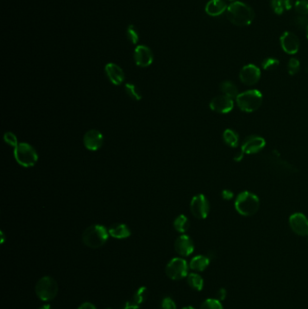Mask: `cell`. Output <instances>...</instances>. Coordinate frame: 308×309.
<instances>
[{"mask_svg":"<svg viewBox=\"0 0 308 309\" xmlns=\"http://www.w3.org/2000/svg\"><path fill=\"white\" fill-rule=\"evenodd\" d=\"M261 76V72L254 64H247L239 72V79L241 82L248 86L255 85L258 83Z\"/></svg>","mask_w":308,"mask_h":309,"instance_id":"10","label":"cell"},{"mask_svg":"<svg viewBox=\"0 0 308 309\" xmlns=\"http://www.w3.org/2000/svg\"><path fill=\"white\" fill-rule=\"evenodd\" d=\"M127 36L128 40H129L133 44H137L139 43V33H138L137 29H136V27H135L134 25H128L127 30Z\"/></svg>","mask_w":308,"mask_h":309,"instance_id":"32","label":"cell"},{"mask_svg":"<svg viewBox=\"0 0 308 309\" xmlns=\"http://www.w3.org/2000/svg\"><path fill=\"white\" fill-rule=\"evenodd\" d=\"M174 228L176 229V232L180 234L186 233L190 228V221L188 218L183 215L177 216L176 220L174 221Z\"/></svg>","mask_w":308,"mask_h":309,"instance_id":"24","label":"cell"},{"mask_svg":"<svg viewBox=\"0 0 308 309\" xmlns=\"http://www.w3.org/2000/svg\"><path fill=\"white\" fill-rule=\"evenodd\" d=\"M227 18L229 21L237 26H248L255 18V12L252 6L243 2L235 1L227 8Z\"/></svg>","mask_w":308,"mask_h":309,"instance_id":"1","label":"cell"},{"mask_svg":"<svg viewBox=\"0 0 308 309\" xmlns=\"http://www.w3.org/2000/svg\"><path fill=\"white\" fill-rule=\"evenodd\" d=\"M295 24H296V25H297L298 27L306 28V29H307V27H308V15H306V16L300 15V16H298V17L295 19Z\"/></svg>","mask_w":308,"mask_h":309,"instance_id":"34","label":"cell"},{"mask_svg":"<svg viewBox=\"0 0 308 309\" xmlns=\"http://www.w3.org/2000/svg\"><path fill=\"white\" fill-rule=\"evenodd\" d=\"M307 37H308V27H307Z\"/></svg>","mask_w":308,"mask_h":309,"instance_id":"44","label":"cell"},{"mask_svg":"<svg viewBox=\"0 0 308 309\" xmlns=\"http://www.w3.org/2000/svg\"><path fill=\"white\" fill-rule=\"evenodd\" d=\"M266 145V140L260 136L252 135L247 137L241 144V151L247 155L257 154L261 151Z\"/></svg>","mask_w":308,"mask_h":309,"instance_id":"9","label":"cell"},{"mask_svg":"<svg viewBox=\"0 0 308 309\" xmlns=\"http://www.w3.org/2000/svg\"><path fill=\"white\" fill-rule=\"evenodd\" d=\"M235 209L242 216H252L259 209V199L252 192L244 191L236 197Z\"/></svg>","mask_w":308,"mask_h":309,"instance_id":"3","label":"cell"},{"mask_svg":"<svg viewBox=\"0 0 308 309\" xmlns=\"http://www.w3.org/2000/svg\"><path fill=\"white\" fill-rule=\"evenodd\" d=\"M263 101V95L258 90H249L239 93L236 98V103L240 110L252 113L261 106Z\"/></svg>","mask_w":308,"mask_h":309,"instance_id":"4","label":"cell"},{"mask_svg":"<svg viewBox=\"0 0 308 309\" xmlns=\"http://www.w3.org/2000/svg\"><path fill=\"white\" fill-rule=\"evenodd\" d=\"M290 226L291 230L298 236L308 237V217L301 213H296L290 217Z\"/></svg>","mask_w":308,"mask_h":309,"instance_id":"12","label":"cell"},{"mask_svg":"<svg viewBox=\"0 0 308 309\" xmlns=\"http://www.w3.org/2000/svg\"><path fill=\"white\" fill-rule=\"evenodd\" d=\"M220 91L222 95H225L227 97H230L232 99H236L238 97L239 90L238 87L231 81H225L221 82L220 85Z\"/></svg>","mask_w":308,"mask_h":309,"instance_id":"21","label":"cell"},{"mask_svg":"<svg viewBox=\"0 0 308 309\" xmlns=\"http://www.w3.org/2000/svg\"><path fill=\"white\" fill-rule=\"evenodd\" d=\"M226 2L223 0H210L205 6V12L211 17H218L227 11Z\"/></svg>","mask_w":308,"mask_h":309,"instance_id":"18","label":"cell"},{"mask_svg":"<svg viewBox=\"0 0 308 309\" xmlns=\"http://www.w3.org/2000/svg\"><path fill=\"white\" fill-rule=\"evenodd\" d=\"M188 267L185 259L174 258L165 267V274L172 280H181L188 276Z\"/></svg>","mask_w":308,"mask_h":309,"instance_id":"7","label":"cell"},{"mask_svg":"<svg viewBox=\"0 0 308 309\" xmlns=\"http://www.w3.org/2000/svg\"><path fill=\"white\" fill-rule=\"evenodd\" d=\"M134 60L138 66L145 68L150 66L154 62V55L149 47L141 44L135 48Z\"/></svg>","mask_w":308,"mask_h":309,"instance_id":"11","label":"cell"},{"mask_svg":"<svg viewBox=\"0 0 308 309\" xmlns=\"http://www.w3.org/2000/svg\"><path fill=\"white\" fill-rule=\"evenodd\" d=\"M187 284L195 291H201L203 289V279L199 274L191 273L187 276Z\"/></svg>","mask_w":308,"mask_h":309,"instance_id":"23","label":"cell"},{"mask_svg":"<svg viewBox=\"0 0 308 309\" xmlns=\"http://www.w3.org/2000/svg\"><path fill=\"white\" fill-rule=\"evenodd\" d=\"M271 8L277 15H282L285 10L291 8L290 0H271Z\"/></svg>","mask_w":308,"mask_h":309,"instance_id":"25","label":"cell"},{"mask_svg":"<svg viewBox=\"0 0 308 309\" xmlns=\"http://www.w3.org/2000/svg\"><path fill=\"white\" fill-rule=\"evenodd\" d=\"M175 251L182 257H188L195 251V244L188 235H181L175 241Z\"/></svg>","mask_w":308,"mask_h":309,"instance_id":"16","label":"cell"},{"mask_svg":"<svg viewBox=\"0 0 308 309\" xmlns=\"http://www.w3.org/2000/svg\"><path fill=\"white\" fill-rule=\"evenodd\" d=\"M1 236H2V240H1V243H3V242H4V240H5V238H4V234H3V233H1Z\"/></svg>","mask_w":308,"mask_h":309,"instance_id":"42","label":"cell"},{"mask_svg":"<svg viewBox=\"0 0 308 309\" xmlns=\"http://www.w3.org/2000/svg\"><path fill=\"white\" fill-rule=\"evenodd\" d=\"M39 309H51V306L50 305H44Z\"/></svg>","mask_w":308,"mask_h":309,"instance_id":"41","label":"cell"},{"mask_svg":"<svg viewBox=\"0 0 308 309\" xmlns=\"http://www.w3.org/2000/svg\"><path fill=\"white\" fill-rule=\"evenodd\" d=\"M190 209L195 218L203 220L207 218L209 215L210 203L207 198L203 195H197L193 197L190 203Z\"/></svg>","mask_w":308,"mask_h":309,"instance_id":"8","label":"cell"},{"mask_svg":"<svg viewBox=\"0 0 308 309\" xmlns=\"http://www.w3.org/2000/svg\"><path fill=\"white\" fill-rule=\"evenodd\" d=\"M209 265H210V259L203 255L195 256V258L191 259L189 263L190 269L196 272H204Z\"/></svg>","mask_w":308,"mask_h":309,"instance_id":"20","label":"cell"},{"mask_svg":"<svg viewBox=\"0 0 308 309\" xmlns=\"http://www.w3.org/2000/svg\"><path fill=\"white\" fill-rule=\"evenodd\" d=\"M230 1H233V0H230Z\"/></svg>","mask_w":308,"mask_h":309,"instance_id":"46","label":"cell"},{"mask_svg":"<svg viewBox=\"0 0 308 309\" xmlns=\"http://www.w3.org/2000/svg\"><path fill=\"white\" fill-rule=\"evenodd\" d=\"M182 309H195V308H193V307H185V308H182Z\"/></svg>","mask_w":308,"mask_h":309,"instance_id":"43","label":"cell"},{"mask_svg":"<svg viewBox=\"0 0 308 309\" xmlns=\"http://www.w3.org/2000/svg\"><path fill=\"white\" fill-rule=\"evenodd\" d=\"M295 10L299 15H308V0H297L295 3Z\"/></svg>","mask_w":308,"mask_h":309,"instance_id":"31","label":"cell"},{"mask_svg":"<svg viewBox=\"0 0 308 309\" xmlns=\"http://www.w3.org/2000/svg\"><path fill=\"white\" fill-rule=\"evenodd\" d=\"M307 238H308V237H307Z\"/></svg>","mask_w":308,"mask_h":309,"instance_id":"45","label":"cell"},{"mask_svg":"<svg viewBox=\"0 0 308 309\" xmlns=\"http://www.w3.org/2000/svg\"><path fill=\"white\" fill-rule=\"evenodd\" d=\"M227 291L225 289H220L216 293V299L219 301H222L226 298Z\"/></svg>","mask_w":308,"mask_h":309,"instance_id":"37","label":"cell"},{"mask_svg":"<svg viewBox=\"0 0 308 309\" xmlns=\"http://www.w3.org/2000/svg\"><path fill=\"white\" fill-rule=\"evenodd\" d=\"M161 309H176L175 301L170 297H164L161 303Z\"/></svg>","mask_w":308,"mask_h":309,"instance_id":"35","label":"cell"},{"mask_svg":"<svg viewBox=\"0 0 308 309\" xmlns=\"http://www.w3.org/2000/svg\"><path fill=\"white\" fill-rule=\"evenodd\" d=\"M14 157L16 161L24 167H32L38 161L37 152L28 143H19L14 148Z\"/></svg>","mask_w":308,"mask_h":309,"instance_id":"6","label":"cell"},{"mask_svg":"<svg viewBox=\"0 0 308 309\" xmlns=\"http://www.w3.org/2000/svg\"><path fill=\"white\" fill-rule=\"evenodd\" d=\"M233 196H234V194H233L231 190L225 189L221 192V197L223 198V200L230 201V200L233 199Z\"/></svg>","mask_w":308,"mask_h":309,"instance_id":"36","label":"cell"},{"mask_svg":"<svg viewBox=\"0 0 308 309\" xmlns=\"http://www.w3.org/2000/svg\"><path fill=\"white\" fill-rule=\"evenodd\" d=\"M84 146L90 151H97L103 144V135L97 129H91L83 136Z\"/></svg>","mask_w":308,"mask_h":309,"instance_id":"15","label":"cell"},{"mask_svg":"<svg viewBox=\"0 0 308 309\" xmlns=\"http://www.w3.org/2000/svg\"><path fill=\"white\" fill-rule=\"evenodd\" d=\"M59 287L54 278L45 276L40 278L36 285V294L38 298L44 302H48L56 297Z\"/></svg>","mask_w":308,"mask_h":309,"instance_id":"5","label":"cell"},{"mask_svg":"<svg viewBox=\"0 0 308 309\" xmlns=\"http://www.w3.org/2000/svg\"><path fill=\"white\" fill-rule=\"evenodd\" d=\"M105 73L109 82L116 86L120 85L125 80V74L123 70L116 63H107L105 66Z\"/></svg>","mask_w":308,"mask_h":309,"instance_id":"17","label":"cell"},{"mask_svg":"<svg viewBox=\"0 0 308 309\" xmlns=\"http://www.w3.org/2000/svg\"><path fill=\"white\" fill-rule=\"evenodd\" d=\"M77 309H97L93 304L90 303V302H85L82 304Z\"/></svg>","mask_w":308,"mask_h":309,"instance_id":"38","label":"cell"},{"mask_svg":"<svg viewBox=\"0 0 308 309\" xmlns=\"http://www.w3.org/2000/svg\"><path fill=\"white\" fill-rule=\"evenodd\" d=\"M200 309H223V307L218 299L209 298L201 303Z\"/></svg>","mask_w":308,"mask_h":309,"instance_id":"28","label":"cell"},{"mask_svg":"<svg viewBox=\"0 0 308 309\" xmlns=\"http://www.w3.org/2000/svg\"><path fill=\"white\" fill-rule=\"evenodd\" d=\"M109 234L115 239H126L131 235V232L124 223H117L113 224L109 229Z\"/></svg>","mask_w":308,"mask_h":309,"instance_id":"19","label":"cell"},{"mask_svg":"<svg viewBox=\"0 0 308 309\" xmlns=\"http://www.w3.org/2000/svg\"><path fill=\"white\" fill-rule=\"evenodd\" d=\"M280 44L284 52L289 55L296 54L300 47V41L294 33L285 32L280 37Z\"/></svg>","mask_w":308,"mask_h":309,"instance_id":"14","label":"cell"},{"mask_svg":"<svg viewBox=\"0 0 308 309\" xmlns=\"http://www.w3.org/2000/svg\"><path fill=\"white\" fill-rule=\"evenodd\" d=\"M4 140L7 145H11L14 148L18 145L17 136L12 132H6L4 135Z\"/></svg>","mask_w":308,"mask_h":309,"instance_id":"33","label":"cell"},{"mask_svg":"<svg viewBox=\"0 0 308 309\" xmlns=\"http://www.w3.org/2000/svg\"><path fill=\"white\" fill-rule=\"evenodd\" d=\"M109 235V231L105 226L100 224L91 225L82 234V242L91 249H98L107 242Z\"/></svg>","mask_w":308,"mask_h":309,"instance_id":"2","label":"cell"},{"mask_svg":"<svg viewBox=\"0 0 308 309\" xmlns=\"http://www.w3.org/2000/svg\"></svg>","mask_w":308,"mask_h":309,"instance_id":"47","label":"cell"},{"mask_svg":"<svg viewBox=\"0 0 308 309\" xmlns=\"http://www.w3.org/2000/svg\"><path fill=\"white\" fill-rule=\"evenodd\" d=\"M125 91L127 96L134 101H139L142 99V95L140 93L139 89L136 85L132 83H126L125 84Z\"/></svg>","mask_w":308,"mask_h":309,"instance_id":"26","label":"cell"},{"mask_svg":"<svg viewBox=\"0 0 308 309\" xmlns=\"http://www.w3.org/2000/svg\"><path fill=\"white\" fill-rule=\"evenodd\" d=\"M139 305H137L136 303H134V302H127L126 305H125V307H124V309H139Z\"/></svg>","mask_w":308,"mask_h":309,"instance_id":"39","label":"cell"},{"mask_svg":"<svg viewBox=\"0 0 308 309\" xmlns=\"http://www.w3.org/2000/svg\"><path fill=\"white\" fill-rule=\"evenodd\" d=\"M278 65H279V61L277 59L272 58V57L266 58L262 62V68L266 71L277 69Z\"/></svg>","mask_w":308,"mask_h":309,"instance_id":"29","label":"cell"},{"mask_svg":"<svg viewBox=\"0 0 308 309\" xmlns=\"http://www.w3.org/2000/svg\"><path fill=\"white\" fill-rule=\"evenodd\" d=\"M147 297H148L147 289L145 287H141V288H139L138 291L135 292V294L133 296V302L140 306L141 304L145 302Z\"/></svg>","mask_w":308,"mask_h":309,"instance_id":"27","label":"cell"},{"mask_svg":"<svg viewBox=\"0 0 308 309\" xmlns=\"http://www.w3.org/2000/svg\"><path fill=\"white\" fill-rule=\"evenodd\" d=\"M300 69V62L296 58H291L288 63V72L290 75H296Z\"/></svg>","mask_w":308,"mask_h":309,"instance_id":"30","label":"cell"},{"mask_svg":"<svg viewBox=\"0 0 308 309\" xmlns=\"http://www.w3.org/2000/svg\"><path fill=\"white\" fill-rule=\"evenodd\" d=\"M243 157H244V153L240 150V151L238 152V153L235 155L234 160H235L236 162H239V161H241V160L243 159Z\"/></svg>","mask_w":308,"mask_h":309,"instance_id":"40","label":"cell"},{"mask_svg":"<svg viewBox=\"0 0 308 309\" xmlns=\"http://www.w3.org/2000/svg\"><path fill=\"white\" fill-rule=\"evenodd\" d=\"M210 108L217 113L226 114L231 112L234 108L233 99L225 95H219L214 97L210 102Z\"/></svg>","mask_w":308,"mask_h":309,"instance_id":"13","label":"cell"},{"mask_svg":"<svg viewBox=\"0 0 308 309\" xmlns=\"http://www.w3.org/2000/svg\"><path fill=\"white\" fill-rule=\"evenodd\" d=\"M223 140L231 147H237L239 144V136L235 130L228 128L223 132Z\"/></svg>","mask_w":308,"mask_h":309,"instance_id":"22","label":"cell"}]
</instances>
